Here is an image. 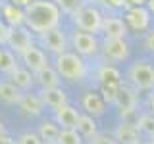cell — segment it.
<instances>
[{
	"label": "cell",
	"mask_w": 154,
	"mask_h": 144,
	"mask_svg": "<svg viewBox=\"0 0 154 144\" xmlns=\"http://www.w3.org/2000/svg\"><path fill=\"white\" fill-rule=\"evenodd\" d=\"M21 56H23V62H25L27 69L35 71V73H38V71H42V69L48 67L46 56L42 54V50H38V48H35V46H31L29 50H25Z\"/></svg>",
	"instance_id": "cell-12"
},
{
	"label": "cell",
	"mask_w": 154,
	"mask_h": 144,
	"mask_svg": "<svg viewBox=\"0 0 154 144\" xmlns=\"http://www.w3.org/2000/svg\"><path fill=\"white\" fill-rule=\"evenodd\" d=\"M8 44L12 50L16 52H25L33 46V37H31V31L25 27H12L10 29V37H8Z\"/></svg>",
	"instance_id": "cell-5"
},
{
	"label": "cell",
	"mask_w": 154,
	"mask_h": 144,
	"mask_svg": "<svg viewBox=\"0 0 154 144\" xmlns=\"http://www.w3.org/2000/svg\"><path fill=\"white\" fill-rule=\"evenodd\" d=\"M137 129H139L141 133H144L146 136L154 138V115H152V113H143V115H139Z\"/></svg>",
	"instance_id": "cell-24"
},
{
	"label": "cell",
	"mask_w": 154,
	"mask_h": 144,
	"mask_svg": "<svg viewBox=\"0 0 154 144\" xmlns=\"http://www.w3.org/2000/svg\"><path fill=\"white\" fill-rule=\"evenodd\" d=\"M14 69H17L14 54L10 50H2V54H0V71H4V73H12Z\"/></svg>",
	"instance_id": "cell-26"
},
{
	"label": "cell",
	"mask_w": 154,
	"mask_h": 144,
	"mask_svg": "<svg viewBox=\"0 0 154 144\" xmlns=\"http://www.w3.org/2000/svg\"><path fill=\"white\" fill-rule=\"evenodd\" d=\"M148 104H150V112L154 115V90H152V94H150V100H148Z\"/></svg>",
	"instance_id": "cell-36"
},
{
	"label": "cell",
	"mask_w": 154,
	"mask_h": 144,
	"mask_svg": "<svg viewBox=\"0 0 154 144\" xmlns=\"http://www.w3.org/2000/svg\"><path fill=\"white\" fill-rule=\"evenodd\" d=\"M2 14H4L6 21L12 27H21L23 23H25V10L14 6V4H6V6L2 8Z\"/></svg>",
	"instance_id": "cell-19"
},
{
	"label": "cell",
	"mask_w": 154,
	"mask_h": 144,
	"mask_svg": "<svg viewBox=\"0 0 154 144\" xmlns=\"http://www.w3.org/2000/svg\"><path fill=\"white\" fill-rule=\"evenodd\" d=\"M104 54L114 62H123L129 56V44L125 38H106L104 40Z\"/></svg>",
	"instance_id": "cell-6"
},
{
	"label": "cell",
	"mask_w": 154,
	"mask_h": 144,
	"mask_svg": "<svg viewBox=\"0 0 154 144\" xmlns=\"http://www.w3.org/2000/svg\"><path fill=\"white\" fill-rule=\"evenodd\" d=\"M104 4H108L112 8H125L127 6V0H104Z\"/></svg>",
	"instance_id": "cell-31"
},
{
	"label": "cell",
	"mask_w": 154,
	"mask_h": 144,
	"mask_svg": "<svg viewBox=\"0 0 154 144\" xmlns=\"http://www.w3.org/2000/svg\"><path fill=\"white\" fill-rule=\"evenodd\" d=\"M79 117L81 115L77 113V110L71 108L69 104H66V106H62V108L56 110V123L62 125V129H75L77 131Z\"/></svg>",
	"instance_id": "cell-10"
},
{
	"label": "cell",
	"mask_w": 154,
	"mask_h": 144,
	"mask_svg": "<svg viewBox=\"0 0 154 144\" xmlns=\"http://www.w3.org/2000/svg\"><path fill=\"white\" fill-rule=\"evenodd\" d=\"M0 144H17V142L12 140V138L6 136V134H2V136H0Z\"/></svg>",
	"instance_id": "cell-35"
},
{
	"label": "cell",
	"mask_w": 154,
	"mask_h": 144,
	"mask_svg": "<svg viewBox=\"0 0 154 144\" xmlns=\"http://www.w3.org/2000/svg\"><path fill=\"white\" fill-rule=\"evenodd\" d=\"M102 31H104L106 38H125V35H127V25L119 17H104Z\"/></svg>",
	"instance_id": "cell-13"
},
{
	"label": "cell",
	"mask_w": 154,
	"mask_h": 144,
	"mask_svg": "<svg viewBox=\"0 0 154 144\" xmlns=\"http://www.w3.org/2000/svg\"><path fill=\"white\" fill-rule=\"evenodd\" d=\"M83 108L87 110V113H89L91 117H96V115L104 113L106 104H104V98H100L96 92H87L83 96Z\"/></svg>",
	"instance_id": "cell-16"
},
{
	"label": "cell",
	"mask_w": 154,
	"mask_h": 144,
	"mask_svg": "<svg viewBox=\"0 0 154 144\" xmlns=\"http://www.w3.org/2000/svg\"><path fill=\"white\" fill-rule=\"evenodd\" d=\"M10 77H12V85H16L19 90H27L33 86V75L29 69H21V67H17V69H14L12 73H10Z\"/></svg>",
	"instance_id": "cell-21"
},
{
	"label": "cell",
	"mask_w": 154,
	"mask_h": 144,
	"mask_svg": "<svg viewBox=\"0 0 154 144\" xmlns=\"http://www.w3.org/2000/svg\"><path fill=\"white\" fill-rule=\"evenodd\" d=\"M42 44H45L50 52H56L58 56L66 54V48H67V40H66V35L64 31L60 29H52L42 35Z\"/></svg>",
	"instance_id": "cell-7"
},
{
	"label": "cell",
	"mask_w": 154,
	"mask_h": 144,
	"mask_svg": "<svg viewBox=\"0 0 154 144\" xmlns=\"http://www.w3.org/2000/svg\"><path fill=\"white\" fill-rule=\"evenodd\" d=\"M41 100H42V104H46V106H50V108H62V106H66L67 104V96L66 92L58 86V88H48V90H42L41 92Z\"/></svg>",
	"instance_id": "cell-15"
},
{
	"label": "cell",
	"mask_w": 154,
	"mask_h": 144,
	"mask_svg": "<svg viewBox=\"0 0 154 144\" xmlns=\"http://www.w3.org/2000/svg\"><path fill=\"white\" fill-rule=\"evenodd\" d=\"M54 4L60 8V12H66V14H69V16H73L77 10L81 8L79 0H54Z\"/></svg>",
	"instance_id": "cell-27"
},
{
	"label": "cell",
	"mask_w": 154,
	"mask_h": 144,
	"mask_svg": "<svg viewBox=\"0 0 154 144\" xmlns=\"http://www.w3.org/2000/svg\"><path fill=\"white\" fill-rule=\"evenodd\" d=\"M119 106V110H122V117L123 115H129L135 112V108H137V94H135L133 88H129V86L122 85L119 86V92L116 96V102Z\"/></svg>",
	"instance_id": "cell-8"
},
{
	"label": "cell",
	"mask_w": 154,
	"mask_h": 144,
	"mask_svg": "<svg viewBox=\"0 0 154 144\" xmlns=\"http://www.w3.org/2000/svg\"><path fill=\"white\" fill-rule=\"evenodd\" d=\"M23 98L21 90L12 83H0V100L6 104H19Z\"/></svg>",
	"instance_id": "cell-20"
},
{
	"label": "cell",
	"mask_w": 154,
	"mask_h": 144,
	"mask_svg": "<svg viewBox=\"0 0 154 144\" xmlns=\"http://www.w3.org/2000/svg\"><path fill=\"white\" fill-rule=\"evenodd\" d=\"M0 54H2V50H0Z\"/></svg>",
	"instance_id": "cell-40"
},
{
	"label": "cell",
	"mask_w": 154,
	"mask_h": 144,
	"mask_svg": "<svg viewBox=\"0 0 154 144\" xmlns=\"http://www.w3.org/2000/svg\"><path fill=\"white\" fill-rule=\"evenodd\" d=\"M146 144H154V138H150V140H148V142H146Z\"/></svg>",
	"instance_id": "cell-39"
},
{
	"label": "cell",
	"mask_w": 154,
	"mask_h": 144,
	"mask_svg": "<svg viewBox=\"0 0 154 144\" xmlns=\"http://www.w3.org/2000/svg\"><path fill=\"white\" fill-rule=\"evenodd\" d=\"M146 2H148V0H127V6H131V8H144Z\"/></svg>",
	"instance_id": "cell-33"
},
{
	"label": "cell",
	"mask_w": 154,
	"mask_h": 144,
	"mask_svg": "<svg viewBox=\"0 0 154 144\" xmlns=\"http://www.w3.org/2000/svg\"><path fill=\"white\" fill-rule=\"evenodd\" d=\"M77 133L81 136H87V138H94L96 134V123H94V117L91 115H81L79 117V125H77Z\"/></svg>",
	"instance_id": "cell-23"
},
{
	"label": "cell",
	"mask_w": 154,
	"mask_h": 144,
	"mask_svg": "<svg viewBox=\"0 0 154 144\" xmlns=\"http://www.w3.org/2000/svg\"><path fill=\"white\" fill-rule=\"evenodd\" d=\"M2 134H4V123L0 121V136H2Z\"/></svg>",
	"instance_id": "cell-38"
},
{
	"label": "cell",
	"mask_w": 154,
	"mask_h": 144,
	"mask_svg": "<svg viewBox=\"0 0 154 144\" xmlns=\"http://www.w3.org/2000/svg\"><path fill=\"white\" fill-rule=\"evenodd\" d=\"M17 144H45L37 133H23L17 138Z\"/></svg>",
	"instance_id": "cell-28"
},
{
	"label": "cell",
	"mask_w": 154,
	"mask_h": 144,
	"mask_svg": "<svg viewBox=\"0 0 154 144\" xmlns=\"http://www.w3.org/2000/svg\"><path fill=\"white\" fill-rule=\"evenodd\" d=\"M91 144H118V140L114 136H108V134H96L91 140Z\"/></svg>",
	"instance_id": "cell-29"
},
{
	"label": "cell",
	"mask_w": 154,
	"mask_h": 144,
	"mask_svg": "<svg viewBox=\"0 0 154 144\" xmlns=\"http://www.w3.org/2000/svg\"><path fill=\"white\" fill-rule=\"evenodd\" d=\"M73 21L75 25L79 27V31L83 33H100L102 31V23H104V17L102 14L98 12L96 8L93 6H81L77 12L73 14Z\"/></svg>",
	"instance_id": "cell-3"
},
{
	"label": "cell",
	"mask_w": 154,
	"mask_h": 144,
	"mask_svg": "<svg viewBox=\"0 0 154 144\" xmlns=\"http://www.w3.org/2000/svg\"><path fill=\"white\" fill-rule=\"evenodd\" d=\"M56 71L60 77H64L67 81H81L87 75L85 62L71 52H66V54L56 58Z\"/></svg>",
	"instance_id": "cell-2"
},
{
	"label": "cell",
	"mask_w": 154,
	"mask_h": 144,
	"mask_svg": "<svg viewBox=\"0 0 154 144\" xmlns=\"http://www.w3.org/2000/svg\"><path fill=\"white\" fill-rule=\"evenodd\" d=\"M60 8L54 2H48V0H35L31 6L25 8V23L27 29L33 33H45L58 29L60 23Z\"/></svg>",
	"instance_id": "cell-1"
},
{
	"label": "cell",
	"mask_w": 154,
	"mask_h": 144,
	"mask_svg": "<svg viewBox=\"0 0 154 144\" xmlns=\"http://www.w3.org/2000/svg\"><path fill=\"white\" fill-rule=\"evenodd\" d=\"M125 21L135 31H144L150 23V12L146 8H129L127 14H125Z\"/></svg>",
	"instance_id": "cell-9"
},
{
	"label": "cell",
	"mask_w": 154,
	"mask_h": 144,
	"mask_svg": "<svg viewBox=\"0 0 154 144\" xmlns=\"http://www.w3.org/2000/svg\"><path fill=\"white\" fill-rule=\"evenodd\" d=\"M56 144H83V136L75 129H62Z\"/></svg>",
	"instance_id": "cell-25"
},
{
	"label": "cell",
	"mask_w": 154,
	"mask_h": 144,
	"mask_svg": "<svg viewBox=\"0 0 154 144\" xmlns=\"http://www.w3.org/2000/svg\"><path fill=\"white\" fill-rule=\"evenodd\" d=\"M42 100L41 96H35V94H23L21 102H19V108L23 110V113L27 115H41L42 113Z\"/></svg>",
	"instance_id": "cell-17"
},
{
	"label": "cell",
	"mask_w": 154,
	"mask_h": 144,
	"mask_svg": "<svg viewBox=\"0 0 154 144\" xmlns=\"http://www.w3.org/2000/svg\"><path fill=\"white\" fill-rule=\"evenodd\" d=\"M146 48L154 54V33H150V35L146 37Z\"/></svg>",
	"instance_id": "cell-34"
},
{
	"label": "cell",
	"mask_w": 154,
	"mask_h": 144,
	"mask_svg": "<svg viewBox=\"0 0 154 144\" xmlns=\"http://www.w3.org/2000/svg\"><path fill=\"white\" fill-rule=\"evenodd\" d=\"M73 46L83 56H91L98 50V42H96L94 35H89V33H83V31H77L73 35Z\"/></svg>",
	"instance_id": "cell-11"
},
{
	"label": "cell",
	"mask_w": 154,
	"mask_h": 144,
	"mask_svg": "<svg viewBox=\"0 0 154 144\" xmlns=\"http://www.w3.org/2000/svg\"><path fill=\"white\" fill-rule=\"evenodd\" d=\"M116 140L118 144H139V129L137 125L131 123H122L118 129H116Z\"/></svg>",
	"instance_id": "cell-14"
},
{
	"label": "cell",
	"mask_w": 154,
	"mask_h": 144,
	"mask_svg": "<svg viewBox=\"0 0 154 144\" xmlns=\"http://www.w3.org/2000/svg\"><path fill=\"white\" fill-rule=\"evenodd\" d=\"M146 6H148V12H152V14H154V0H148Z\"/></svg>",
	"instance_id": "cell-37"
},
{
	"label": "cell",
	"mask_w": 154,
	"mask_h": 144,
	"mask_svg": "<svg viewBox=\"0 0 154 144\" xmlns=\"http://www.w3.org/2000/svg\"><path fill=\"white\" fill-rule=\"evenodd\" d=\"M8 37H10V27L0 21V44H8Z\"/></svg>",
	"instance_id": "cell-30"
},
{
	"label": "cell",
	"mask_w": 154,
	"mask_h": 144,
	"mask_svg": "<svg viewBox=\"0 0 154 144\" xmlns=\"http://www.w3.org/2000/svg\"><path fill=\"white\" fill-rule=\"evenodd\" d=\"M10 2H12L14 6H17V8H27V6H31L35 0H10Z\"/></svg>",
	"instance_id": "cell-32"
},
{
	"label": "cell",
	"mask_w": 154,
	"mask_h": 144,
	"mask_svg": "<svg viewBox=\"0 0 154 144\" xmlns=\"http://www.w3.org/2000/svg\"><path fill=\"white\" fill-rule=\"evenodd\" d=\"M35 79L38 81V85L42 86V90L58 88V83H60V75H58V71H56V69H52V67H46V69L38 71Z\"/></svg>",
	"instance_id": "cell-18"
},
{
	"label": "cell",
	"mask_w": 154,
	"mask_h": 144,
	"mask_svg": "<svg viewBox=\"0 0 154 144\" xmlns=\"http://www.w3.org/2000/svg\"><path fill=\"white\" fill-rule=\"evenodd\" d=\"M38 136H41L42 142H48V144H54L58 142V136H60V129H58V123H52V121H42L41 127H38Z\"/></svg>",
	"instance_id": "cell-22"
},
{
	"label": "cell",
	"mask_w": 154,
	"mask_h": 144,
	"mask_svg": "<svg viewBox=\"0 0 154 144\" xmlns=\"http://www.w3.org/2000/svg\"><path fill=\"white\" fill-rule=\"evenodd\" d=\"M129 81L137 90H152L154 88V67L146 62H137L129 69Z\"/></svg>",
	"instance_id": "cell-4"
}]
</instances>
